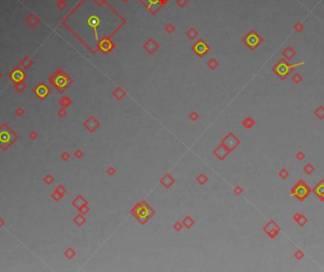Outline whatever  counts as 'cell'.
<instances>
[{
	"instance_id": "cell-31",
	"label": "cell",
	"mask_w": 324,
	"mask_h": 272,
	"mask_svg": "<svg viewBox=\"0 0 324 272\" xmlns=\"http://www.w3.org/2000/svg\"><path fill=\"white\" fill-rule=\"evenodd\" d=\"M3 223H4V222H3V220H2L1 218H0V227H1V226L3 225Z\"/></svg>"
},
{
	"instance_id": "cell-20",
	"label": "cell",
	"mask_w": 324,
	"mask_h": 272,
	"mask_svg": "<svg viewBox=\"0 0 324 272\" xmlns=\"http://www.w3.org/2000/svg\"><path fill=\"white\" fill-rule=\"evenodd\" d=\"M110 42H104V43H102V50H104V51H108V50H110Z\"/></svg>"
},
{
	"instance_id": "cell-27",
	"label": "cell",
	"mask_w": 324,
	"mask_h": 272,
	"mask_svg": "<svg viewBox=\"0 0 324 272\" xmlns=\"http://www.w3.org/2000/svg\"><path fill=\"white\" fill-rule=\"evenodd\" d=\"M243 192V190H242V188L241 187H235V188H234V192H235V194H241V192Z\"/></svg>"
},
{
	"instance_id": "cell-14",
	"label": "cell",
	"mask_w": 324,
	"mask_h": 272,
	"mask_svg": "<svg viewBox=\"0 0 324 272\" xmlns=\"http://www.w3.org/2000/svg\"><path fill=\"white\" fill-rule=\"evenodd\" d=\"M124 96H125V92H124L123 89L121 87H118V89H116L114 91V97L116 99H118V101H121Z\"/></svg>"
},
{
	"instance_id": "cell-21",
	"label": "cell",
	"mask_w": 324,
	"mask_h": 272,
	"mask_svg": "<svg viewBox=\"0 0 324 272\" xmlns=\"http://www.w3.org/2000/svg\"><path fill=\"white\" fill-rule=\"evenodd\" d=\"M78 210H79L80 211H81L83 214H87V212L89 211V208H88L87 204H86V205L82 206V207L80 208V209H78Z\"/></svg>"
},
{
	"instance_id": "cell-22",
	"label": "cell",
	"mask_w": 324,
	"mask_h": 272,
	"mask_svg": "<svg viewBox=\"0 0 324 272\" xmlns=\"http://www.w3.org/2000/svg\"><path fill=\"white\" fill-rule=\"evenodd\" d=\"M208 66L210 67L211 69H214L218 66V63L216 62V60H213V59H211V60H210V62L208 63Z\"/></svg>"
},
{
	"instance_id": "cell-7",
	"label": "cell",
	"mask_w": 324,
	"mask_h": 272,
	"mask_svg": "<svg viewBox=\"0 0 324 272\" xmlns=\"http://www.w3.org/2000/svg\"><path fill=\"white\" fill-rule=\"evenodd\" d=\"M173 182H174V179L173 178V176L170 174H166L160 178V183L165 188H167V189L173 184Z\"/></svg>"
},
{
	"instance_id": "cell-19",
	"label": "cell",
	"mask_w": 324,
	"mask_h": 272,
	"mask_svg": "<svg viewBox=\"0 0 324 272\" xmlns=\"http://www.w3.org/2000/svg\"><path fill=\"white\" fill-rule=\"evenodd\" d=\"M182 227H183V224L179 221H176L173 225V229H174V230H176V231H180L182 230Z\"/></svg>"
},
{
	"instance_id": "cell-5",
	"label": "cell",
	"mask_w": 324,
	"mask_h": 272,
	"mask_svg": "<svg viewBox=\"0 0 324 272\" xmlns=\"http://www.w3.org/2000/svg\"><path fill=\"white\" fill-rule=\"evenodd\" d=\"M83 125L89 132H94L99 127V122L94 117H90L86 122H84Z\"/></svg>"
},
{
	"instance_id": "cell-26",
	"label": "cell",
	"mask_w": 324,
	"mask_h": 272,
	"mask_svg": "<svg viewBox=\"0 0 324 272\" xmlns=\"http://www.w3.org/2000/svg\"><path fill=\"white\" fill-rule=\"evenodd\" d=\"M52 196H53V198L55 199V200H60V199H61V197H62V195L60 194L58 192H54Z\"/></svg>"
},
{
	"instance_id": "cell-3",
	"label": "cell",
	"mask_w": 324,
	"mask_h": 272,
	"mask_svg": "<svg viewBox=\"0 0 324 272\" xmlns=\"http://www.w3.org/2000/svg\"><path fill=\"white\" fill-rule=\"evenodd\" d=\"M309 192H310V189L308 188V186L303 181H300L293 188L291 194L295 195L298 199H304L308 195Z\"/></svg>"
},
{
	"instance_id": "cell-1",
	"label": "cell",
	"mask_w": 324,
	"mask_h": 272,
	"mask_svg": "<svg viewBox=\"0 0 324 272\" xmlns=\"http://www.w3.org/2000/svg\"><path fill=\"white\" fill-rule=\"evenodd\" d=\"M131 214L136 217L139 223L145 224L154 215V211L147 203H145L144 201H141L133 208Z\"/></svg>"
},
{
	"instance_id": "cell-4",
	"label": "cell",
	"mask_w": 324,
	"mask_h": 272,
	"mask_svg": "<svg viewBox=\"0 0 324 272\" xmlns=\"http://www.w3.org/2000/svg\"><path fill=\"white\" fill-rule=\"evenodd\" d=\"M239 143H240V140H239L232 133H229L227 137H225V138L222 140V144L225 146L229 152L232 151L237 145H239Z\"/></svg>"
},
{
	"instance_id": "cell-23",
	"label": "cell",
	"mask_w": 324,
	"mask_h": 272,
	"mask_svg": "<svg viewBox=\"0 0 324 272\" xmlns=\"http://www.w3.org/2000/svg\"><path fill=\"white\" fill-rule=\"evenodd\" d=\"M198 118H199V115H198V114H197L196 112H194V111H193V112H192V113L190 114V118H191L192 121H196Z\"/></svg>"
},
{
	"instance_id": "cell-11",
	"label": "cell",
	"mask_w": 324,
	"mask_h": 272,
	"mask_svg": "<svg viewBox=\"0 0 324 272\" xmlns=\"http://www.w3.org/2000/svg\"><path fill=\"white\" fill-rule=\"evenodd\" d=\"M316 194H317V195L320 196V198H323L324 197V181L320 182V184L316 187Z\"/></svg>"
},
{
	"instance_id": "cell-6",
	"label": "cell",
	"mask_w": 324,
	"mask_h": 272,
	"mask_svg": "<svg viewBox=\"0 0 324 272\" xmlns=\"http://www.w3.org/2000/svg\"><path fill=\"white\" fill-rule=\"evenodd\" d=\"M214 155H215L220 160H223L225 157L228 155L229 151L227 149V148L224 146L223 144H220L219 145L215 150H214Z\"/></svg>"
},
{
	"instance_id": "cell-16",
	"label": "cell",
	"mask_w": 324,
	"mask_h": 272,
	"mask_svg": "<svg viewBox=\"0 0 324 272\" xmlns=\"http://www.w3.org/2000/svg\"><path fill=\"white\" fill-rule=\"evenodd\" d=\"M74 222H75L78 226H82L84 222H86V218H84L82 214H79V215H77L75 217V218H74Z\"/></svg>"
},
{
	"instance_id": "cell-15",
	"label": "cell",
	"mask_w": 324,
	"mask_h": 272,
	"mask_svg": "<svg viewBox=\"0 0 324 272\" xmlns=\"http://www.w3.org/2000/svg\"><path fill=\"white\" fill-rule=\"evenodd\" d=\"M196 181L200 185H204L208 181V177H207V175L205 174H200V175H198V176L196 177Z\"/></svg>"
},
{
	"instance_id": "cell-29",
	"label": "cell",
	"mask_w": 324,
	"mask_h": 272,
	"mask_svg": "<svg viewBox=\"0 0 324 272\" xmlns=\"http://www.w3.org/2000/svg\"><path fill=\"white\" fill-rule=\"evenodd\" d=\"M62 157L64 159V160H67L69 159V156H68V154H67V153H64V154H63Z\"/></svg>"
},
{
	"instance_id": "cell-13",
	"label": "cell",
	"mask_w": 324,
	"mask_h": 272,
	"mask_svg": "<svg viewBox=\"0 0 324 272\" xmlns=\"http://www.w3.org/2000/svg\"><path fill=\"white\" fill-rule=\"evenodd\" d=\"M194 49H195V51H196L198 54H201V55H202V54H205V52L207 51V47H206L205 44H203V43H198L197 45H196V47H195V48H194Z\"/></svg>"
},
{
	"instance_id": "cell-17",
	"label": "cell",
	"mask_w": 324,
	"mask_h": 272,
	"mask_svg": "<svg viewBox=\"0 0 324 272\" xmlns=\"http://www.w3.org/2000/svg\"><path fill=\"white\" fill-rule=\"evenodd\" d=\"M254 123H255V122H254V121L252 120V118H247L243 121V125L245 127H246V128H250L252 125H254Z\"/></svg>"
},
{
	"instance_id": "cell-18",
	"label": "cell",
	"mask_w": 324,
	"mask_h": 272,
	"mask_svg": "<svg viewBox=\"0 0 324 272\" xmlns=\"http://www.w3.org/2000/svg\"><path fill=\"white\" fill-rule=\"evenodd\" d=\"M64 254H66V256L67 257L68 259H71V258H73L74 256H75V251H74L72 249H67V251L64 252Z\"/></svg>"
},
{
	"instance_id": "cell-24",
	"label": "cell",
	"mask_w": 324,
	"mask_h": 272,
	"mask_svg": "<svg viewBox=\"0 0 324 272\" xmlns=\"http://www.w3.org/2000/svg\"><path fill=\"white\" fill-rule=\"evenodd\" d=\"M106 173H107L109 175H115V173H116V170L114 169V167L111 166V167H109L108 169H107Z\"/></svg>"
},
{
	"instance_id": "cell-28",
	"label": "cell",
	"mask_w": 324,
	"mask_h": 272,
	"mask_svg": "<svg viewBox=\"0 0 324 272\" xmlns=\"http://www.w3.org/2000/svg\"><path fill=\"white\" fill-rule=\"evenodd\" d=\"M83 152L81 151V150H78V151H76L75 152V156H76V157H78V159H80V157H82L83 156Z\"/></svg>"
},
{
	"instance_id": "cell-9",
	"label": "cell",
	"mask_w": 324,
	"mask_h": 272,
	"mask_svg": "<svg viewBox=\"0 0 324 272\" xmlns=\"http://www.w3.org/2000/svg\"><path fill=\"white\" fill-rule=\"evenodd\" d=\"M86 204H87V201L84 199L82 195L77 196L76 198H75V200L73 201V205L75 206L77 209H80V208H81L82 206L86 205Z\"/></svg>"
},
{
	"instance_id": "cell-2",
	"label": "cell",
	"mask_w": 324,
	"mask_h": 272,
	"mask_svg": "<svg viewBox=\"0 0 324 272\" xmlns=\"http://www.w3.org/2000/svg\"><path fill=\"white\" fill-rule=\"evenodd\" d=\"M17 140V135L7 124L0 126V147L6 151L12 143Z\"/></svg>"
},
{
	"instance_id": "cell-30",
	"label": "cell",
	"mask_w": 324,
	"mask_h": 272,
	"mask_svg": "<svg viewBox=\"0 0 324 272\" xmlns=\"http://www.w3.org/2000/svg\"><path fill=\"white\" fill-rule=\"evenodd\" d=\"M45 180L48 181L47 183H50V182L53 180V178H52V177H51L50 175H48V177H47V178H45Z\"/></svg>"
},
{
	"instance_id": "cell-25",
	"label": "cell",
	"mask_w": 324,
	"mask_h": 272,
	"mask_svg": "<svg viewBox=\"0 0 324 272\" xmlns=\"http://www.w3.org/2000/svg\"><path fill=\"white\" fill-rule=\"evenodd\" d=\"M56 192H58L59 194H61V195L63 196V194H64V192H66V189H64V188L63 186H59Z\"/></svg>"
},
{
	"instance_id": "cell-12",
	"label": "cell",
	"mask_w": 324,
	"mask_h": 272,
	"mask_svg": "<svg viewBox=\"0 0 324 272\" xmlns=\"http://www.w3.org/2000/svg\"><path fill=\"white\" fill-rule=\"evenodd\" d=\"M182 224H183V226H185V227H187V229H191V227L194 225V220L191 216H187L184 218Z\"/></svg>"
},
{
	"instance_id": "cell-8",
	"label": "cell",
	"mask_w": 324,
	"mask_h": 272,
	"mask_svg": "<svg viewBox=\"0 0 324 272\" xmlns=\"http://www.w3.org/2000/svg\"><path fill=\"white\" fill-rule=\"evenodd\" d=\"M290 67H288L286 64H280L277 67H276V71L278 73V75L281 76H285L286 74H288L289 70H290Z\"/></svg>"
},
{
	"instance_id": "cell-10",
	"label": "cell",
	"mask_w": 324,
	"mask_h": 272,
	"mask_svg": "<svg viewBox=\"0 0 324 272\" xmlns=\"http://www.w3.org/2000/svg\"><path fill=\"white\" fill-rule=\"evenodd\" d=\"M55 86H57L58 88H62V87H66L67 86V79L64 76H60L56 79L55 81Z\"/></svg>"
}]
</instances>
